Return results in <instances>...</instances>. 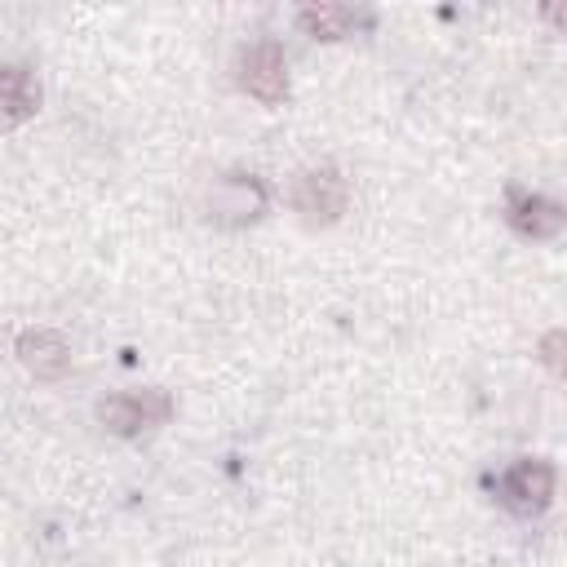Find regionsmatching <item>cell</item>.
Instances as JSON below:
<instances>
[{
	"mask_svg": "<svg viewBox=\"0 0 567 567\" xmlns=\"http://www.w3.org/2000/svg\"><path fill=\"white\" fill-rule=\"evenodd\" d=\"M540 363H545L554 377L563 372V328H554V332L540 337Z\"/></svg>",
	"mask_w": 567,
	"mask_h": 567,
	"instance_id": "obj_10",
	"label": "cell"
},
{
	"mask_svg": "<svg viewBox=\"0 0 567 567\" xmlns=\"http://www.w3.org/2000/svg\"><path fill=\"white\" fill-rule=\"evenodd\" d=\"M297 27L315 40H341L359 27V13L350 4H301L297 9Z\"/></svg>",
	"mask_w": 567,
	"mask_h": 567,
	"instance_id": "obj_9",
	"label": "cell"
},
{
	"mask_svg": "<svg viewBox=\"0 0 567 567\" xmlns=\"http://www.w3.org/2000/svg\"><path fill=\"white\" fill-rule=\"evenodd\" d=\"M288 199H292V208H297L310 226H328V221H337V217L346 213L350 186H346V177H341L332 164H319V168L297 173Z\"/></svg>",
	"mask_w": 567,
	"mask_h": 567,
	"instance_id": "obj_2",
	"label": "cell"
},
{
	"mask_svg": "<svg viewBox=\"0 0 567 567\" xmlns=\"http://www.w3.org/2000/svg\"><path fill=\"white\" fill-rule=\"evenodd\" d=\"M40 111V80L27 66H0V128H18Z\"/></svg>",
	"mask_w": 567,
	"mask_h": 567,
	"instance_id": "obj_8",
	"label": "cell"
},
{
	"mask_svg": "<svg viewBox=\"0 0 567 567\" xmlns=\"http://www.w3.org/2000/svg\"><path fill=\"white\" fill-rule=\"evenodd\" d=\"M554 483H558V474H554L549 461L523 456V461H514V465L505 470L501 492H505V505H509V509H518V514H540V509L554 501Z\"/></svg>",
	"mask_w": 567,
	"mask_h": 567,
	"instance_id": "obj_5",
	"label": "cell"
},
{
	"mask_svg": "<svg viewBox=\"0 0 567 567\" xmlns=\"http://www.w3.org/2000/svg\"><path fill=\"white\" fill-rule=\"evenodd\" d=\"M505 217H509V226L518 230V235H527V239H554L558 230H563V221H567V213H563V204L558 199H549V195H536V190H509V199H505Z\"/></svg>",
	"mask_w": 567,
	"mask_h": 567,
	"instance_id": "obj_7",
	"label": "cell"
},
{
	"mask_svg": "<svg viewBox=\"0 0 567 567\" xmlns=\"http://www.w3.org/2000/svg\"><path fill=\"white\" fill-rule=\"evenodd\" d=\"M270 195L261 186V177L252 173H226L213 182V195H208V217L217 226H248L266 213Z\"/></svg>",
	"mask_w": 567,
	"mask_h": 567,
	"instance_id": "obj_4",
	"label": "cell"
},
{
	"mask_svg": "<svg viewBox=\"0 0 567 567\" xmlns=\"http://www.w3.org/2000/svg\"><path fill=\"white\" fill-rule=\"evenodd\" d=\"M13 350H18V363L35 381H62L71 372V346L53 328H27V332H18V346Z\"/></svg>",
	"mask_w": 567,
	"mask_h": 567,
	"instance_id": "obj_6",
	"label": "cell"
},
{
	"mask_svg": "<svg viewBox=\"0 0 567 567\" xmlns=\"http://www.w3.org/2000/svg\"><path fill=\"white\" fill-rule=\"evenodd\" d=\"M168 416H173V399L164 390H120V394H106L97 403V421L120 439H133L151 425H164Z\"/></svg>",
	"mask_w": 567,
	"mask_h": 567,
	"instance_id": "obj_1",
	"label": "cell"
},
{
	"mask_svg": "<svg viewBox=\"0 0 567 567\" xmlns=\"http://www.w3.org/2000/svg\"><path fill=\"white\" fill-rule=\"evenodd\" d=\"M239 89L261 106H279L288 97V58L275 40H257L239 53Z\"/></svg>",
	"mask_w": 567,
	"mask_h": 567,
	"instance_id": "obj_3",
	"label": "cell"
}]
</instances>
